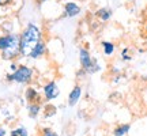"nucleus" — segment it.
<instances>
[{"label":"nucleus","mask_w":147,"mask_h":136,"mask_svg":"<svg viewBox=\"0 0 147 136\" xmlns=\"http://www.w3.org/2000/svg\"><path fill=\"white\" fill-rule=\"evenodd\" d=\"M40 41H42V33L40 27L34 23H29L21 34V56L30 57V53Z\"/></svg>","instance_id":"obj_1"},{"label":"nucleus","mask_w":147,"mask_h":136,"mask_svg":"<svg viewBox=\"0 0 147 136\" xmlns=\"http://www.w3.org/2000/svg\"><path fill=\"white\" fill-rule=\"evenodd\" d=\"M1 55L5 60H12L18 55H21V36L14 34V33L8 34V44L4 50L1 52Z\"/></svg>","instance_id":"obj_2"},{"label":"nucleus","mask_w":147,"mask_h":136,"mask_svg":"<svg viewBox=\"0 0 147 136\" xmlns=\"http://www.w3.org/2000/svg\"><path fill=\"white\" fill-rule=\"evenodd\" d=\"M33 78V69L27 65H19L16 68V71L11 72L10 75H7V79L10 82H15L19 84L29 83Z\"/></svg>","instance_id":"obj_3"},{"label":"nucleus","mask_w":147,"mask_h":136,"mask_svg":"<svg viewBox=\"0 0 147 136\" xmlns=\"http://www.w3.org/2000/svg\"><path fill=\"white\" fill-rule=\"evenodd\" d=\"M79 61H80V65H82V69H83L86 73H87V71L91 68V65L95 63V60H93L90 52L83 46L79 49Z\"/></svg>","instance_id":"obj_4"},{"label":"nucleus","mask_w":147,"mask_h":136,"mask_svg":"<svg viewBox=\"0 0 147 136\" xmlns=\"http://www.w3.org/2000/svg\"><path fill=\"white\" fill-rule=\"evenodd\" d=\"M60 94V89H59L57 83L52 80V82H48L45 86H44V95H45V98L47 100H55L56 97H59Z\"/></svg>","instance_id":"obj_5"},{"label":"nucleus","mask_w":147,"mask_h":136,"mask_svg":"<svg viewBox=\"0 0 147 136\" xmlns=\"http://www.w3.org/2000/svg\"><path fill=\"white\" fill-rule=\"evenodd\" d=\"M80 5L74 1V0H68L65 4H64V15L68 16V18H75L80 14Z\"/></svg>","instance_id":"obj_6"},{"label":"nucleus","mask_w":147,"mask_h":136,"mask_svg":"<svg viewBox=\"0 0 147 136\" xmlns=\"http://www.w3.org/2000/svg\"><path fill=\"white\" fill-rule=\"evenodd\" d=\"M80 97H82V87L76 84L72 90H71V93L68 95V105L69 106H75V105L79 102L80 100Z\"/></svg>","instance_id":"obj_7"},{"label":"nucleus","mask_w":147,"mask_h":136,"mask_svg":"<svg viewBox=\"0 0 147 136\" xmlns=\"http://www.w3.org/2000/svg\"><path fill=\"white\" fill-rule=\"evenodd\" d=\"M112 15H113V12H112V10L108 8V7H102V8H98V10L95 11V16H97L101 22H108L110 18H112Z\"/></svg>","instance_id":"obj_8"},{"label":"nucleus","mask_w":147,"mask_h":136,"mask_svg":"<svg viewBox=\"0 0 147 136\" xmlns=\"http://www.w3.org/2000/svg\"><path fill=\"white\" fill-rule=\"evenodd\" d=\"M45 52H47V45L44 41H40L37 44V46L33 49V52L30 53V59H40L45 55Z\"/></svg>","instance_id":"obj_9"},{"label":"nucleus","mask_w":147,"mask_h":136,"mask_svg":"<svg viewBox=\"0 0 147 136\" xmlns=\"http://www.w3.org/2000/svg\"><path fill=\"white\" fill-rule=\"evenodd\" d=\"M101 46H102V52H104L105 56H112V55L115 53V50H116L115 44H113V42H110V41H102Z\"/></svg>","instance_id":"obj_10"},{"label":"nucleus","mask_w":147,"mask_h":136,"mask_svg":"<svg viewBox=\"0 0 147 136\" xmlns=\"http://www.w3.org/2000/svg\"><path fill=\"white\" fill-rule=\"evenodd\" d=\"M129 124H123V125H119L117 128H115V131H113V135L115 136H124L125 133H128L129 131Z\"/></svg>","instance_id":"obj_11"},{"label":"nucleus","mask_w":147,"mask_h":136,"mask_svg":"<svg viewBox=\"0 0 147 136\" xmlns=\"http://www.w3.org/2000/svg\"><path fill=\"white\" fill-rule=\"evenodd\" d=\"M26 100L30 101V102H34L37 100V97H38V93H37V90H34L33 87H29L26 90Z\"/></svg>","instance_id":"obj_12"},{"label":"nucleus","mask_w":147,"mask_h":136,"mask_svg":"<svg viewBox=\"0 0 147 136\" xmlns=\"http://www.w3.org/2000/svg\"><path fill=\"white\" fill-rule=\"evenodd\" d=\"M11 136H29V135H27V131L25 128H18L15 131H12Z\"/></svg>","instance_id":"obj_13"},{"label":"nucleus","mask_w":147,"mask_h":136,"mask_svg":"<svg viewBox=\"0 0 147 136\" xmlns=\"http://www.w3.org/2000/svg\"><path fill=\"white\" fill-rule=\"evenodd\" d=\"M29 110H30V116L34 117V116H37V113L40 112V106H38V105L32 104L30 106H29Z\"/></svg>","instance_id":"obj_14"},{"label":"nucleus","mask_w":147,"mask_h":136,"mask_svg":"<svg viewBox=\"0 0 147 136\" xmlns=\"http://www.w3.org/2000/svg\"><path fill=\"white\" fill-rule=\"evenodd\" d=\"M121 59H123V60H125V61H129V60H131V56H129V50H128L127 48H124V49L121 50Z\"/></svg>","instance_id":"obj_15"},{"label":"nucleus","mask_w":147,"mask_h":136,"mask_svg":"<svg viewBox=\"0 0 147 136\" xmlns=\"http://www.w3.org/2000/svg\"><path fill=\"white\" fill-rule=\"evenodd\" d=\"M44 136H56V133L52 132L51 129H45V131H44Z\"/></svg>","instance_id":"obj_16"},{"label":"nucleus","mask_w":147,"mask_h":136,"mask_svg":"<svg viewBox=\"0 0 147 136\" xmlns=\"http://www.w3.org/2000/svg\"><path fill=\"white\" fill-rule=\"evenodd\" d=\"M10 3V0H0V5H5Z\"/></svg>","instance_id":"obj_17"},{"label":"nucleus","mask_w":147,"mask_h":136,"mask_svg":"<svg viewBox=\"0 0 147 136\" xmlns=\"http://www.w3.org/2000/svg\"><path fill=\"white\" fill-rule=\"evenodd\" d=\"M16 68H18V67H16L15 64H11V67H10V69H11V72H14V71H16Z\"/></svg>","instance_id":"obj_18"},{"label":"nucleus","mask_w":147,"mask_h":136,"mask_svg":"<svg viewBox=\"0 0 147 136\" xmlns=\"http://www.w3.org/2000/svg\"><path fill=\"white\" fill-rule=\"evenodd\" d=\"M0 136H5V131L3 128H0Z\"/></svg>","instance_id":"obj_19"},{"label":"nucleus","mask_w":147,"mask_h":136,"mask_svg":"<svg viewBox=\"0 0 147 136\" xmlns=\"http://www.w3.org/2000/svg\"><path fill=\"white\" fill-rule=\"evenodd\" d=\"M41 1H47V0H41Z\"/></svg>","instance_id":"obj_20"},{"label":"nucleus","mask_w":147,"mask_h":136,"mask_svg":"<svg viewBox=\"0 0 147 136\" xmlns=\"http://www.w3.org/2000/svg\"><path fill=\"white\" fill-rule=\"evenodd\" d=\"M74 1H75V0H74Z\"/></svg>","instance_id":"obj_21"}]
</instances>
